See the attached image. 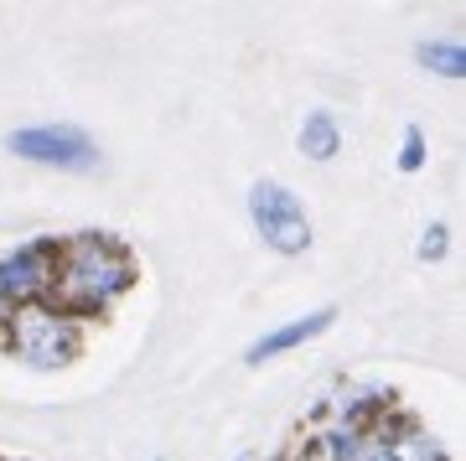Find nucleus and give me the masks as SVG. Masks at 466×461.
<instances>
[{
	"label": "nucleus",
	"instance_id": "obj_1",
	"mask_svg": "<svg viewBox=\"0 0 466 461\" xmlns=\"http://www.w3.org/2000/svg\"><path fill=\"white\" fill-rule=\"evenodd\" d=\"M135 285V254L109 233H78V239H57V264H52V291L67 316H99L109 312L125 291Z\"/></svg>",
	"mask_w": 466,
	"mask_h": 461
},
{
	"label": "nucleus",
	"instance_id": "obj_2",
	"mask_svg": "<svg viewBox=\"0 0 466 461\" xmlns=\"http://www.w3.org/2000/svg\"><path fill=\"white\" fill-rule=\"evenodd\" d=\"M5 347L11 358H21L26 368H63L78 358V316H67L57 301H16L5 312Z\"/></svg>",
	"mask_w": 466,
	"mask_h": 461
},
{
	"label": "nucleus",
	"instance_id": "obj_3",
	"mask_svg": "<svg viewBox=\"0 0 466 461\" xmlns=\"http://www.w3.org/2000/svg\"><path fill=\"white\" fill-rule=\"evenodd\" d=\"M5 150L21 156L32 166H47V171H73V177H88L99 171V146L84 125H67V119H42V125H21V130L5 135Z\"/></svg>",
	"mask_w": 466,
	"mask_h": 461
},
{
	"label": "nucleus",
	"instance_id": "obj_4",
	"mask_svg": "<svg viewBox=\"0 0 466 461\" xmlns=\"http://www.w3.org/2000/svg\"><path fill=\"white\" fill-rule=\"evenodd\" d=\"M249 223H254V233H259L275 254H285V260L306 254L311 239H317L300 192H296V187H285V181H275V177H259L249 187Z\"/></svg>",
	"mask_w": 466,
	"mask_h": 461
},
{
	"label": "nucleus",
	"instance_id": "obj_5",
	"mask_svg": "<svg viewBox=\"0 0 466 461\" xmlns=\"http://www.w3.org/2000/svg\"><path fill=\"white\" fill-rule=\"evenodd\" d=\"M52 264H57V239H26L11 254H0V291L5 301H42L52 291Z\"/></svg>",
	"mask_w": 466,
	"mask_h": 461
},
{
	"label": "nucleus",
	"instance_id": "obj_6",
	"mask_svg": "<svg viewBox=\"0 0 466 461\" xmlns=\"http://www.w3.org/2000/svg\"><path fill=\"white\" fill-rule=\"evenodd\" d=\"M300 461H400V456H394V446H389L383 430L332 420L327 430L311 435V446H306V456Z\"/></svg>",
	"mask_w": 466,
	"mask_h": 461
},
{
	"label": "nucleus",
	"instance_id": "obj_7",
	"mask_svg": "<svg viewBox=\"0 0 466 461\" xmlns=\"http://www.w3.org/2000/svg\"><path fill=\"white\" fill-rule=\"evenodd\" d=\"M337 322V312L332 306H321V312H306V316H296V322H285V327H275V332H265L259 343H249V353H244V363H269V358H285V353H296L300 343H311V337H321V332Z\"/></svg>",
	"mask_w": 466,
	"mask_h": 461
},
{
	"label": "nucleus",
	"instance_id": "obj_8",
	"mask_svg": "<svg viewBox=\"0 0 466 461\" xmlns=\"http://www.w3.org/2000/svg\"><path fill=\"white\" fill-rule=\"evenodd\" d=\"M296 150L306 156V161H337L342 156V125H337L332 109H311V115L300 119V130H296Z\"/></svg>",
	"mask_w": 466,
	"mask_h": 461
},
{
	"label": "nucleus",
	"instance_id": "obj_9",
	"mask_svg": "<svg viewBox=\"0 0 466 461\" xmlns=\"http://www.w3.org/2000/svg\"><path fill=\"white\" fill-rule=\"evenodd\" d=\"M415 63H420V73H435V78H446V83H461L466 78L461 36H425V42L415 47Z\"/></svg>",
	"mask_w": 466,
	"mask_h": 461
},
{
	"label": "nucleus",
	"instance_id": "obj_10",
	"mask_svg": "<svg viewBox=\"0 0 466 461\" xmlns=\"http://www.w3.org/2000/svg\"><path fill=\"white\" fill-rule=\"evenodd\" d=\"M383 435H389V446H394L400 461H451L446 451H441V441L425 435L420 425H383Z\"/></svg>",
	"mask_w": 466,
	"mask_h": 461
},
{
	"label": "nucleus",
	"instance_id": "obj_11",
	"mask_svg": "<svg viewBox=\"0 0 466 461\" xmlns=\"http://www.w3.org/2000/svg\"><path fill=\"white\" fill-rule=\"evenodd\" d=\"M425 161H431V140H425V130H420V125H404L400 150H394V166H400L404 177H415V171H425Z\"/></svg>",
	"mask_w": 466,
	"mask_h": 461
},
{
	"label": "nucleus",
	"instance_id": "obj_12",
	"mask_svg": "<svg viewBox=\"0 0 466 461\" xmlns=\"http://www.w3.org/2000/svg\"><path fill=\"white\" fill-rule=\"evenodd\" d=\"M446 249H451V229H446V223H431V229L420 233V249H415V254H420L425 264H435V260H446Z\"/></svg>",
	"mask_w": 466,
	"mask_h": 461
},
{
	"label": "nucleus",
	"instance_id": "obj_13",
	"mask_svg": "<svg viewBox=\"0 0 466 461\" xmlns=\"http://www.w3.org/2000/svg\"><path fill=\"white\" fill-rule=\"evenodd\" d=\"M5 312H11V301H5V291H0V327H5Z\"/></svg>",
	"mask_w": 466,
	"mask_h": 461
},
{
	"label": "nucleus",
	"instance_id": "obj_14",
	"mask_svg": "<svg viewBox=\"0 0 466 461\" xmlns=\"http://www.w3.org/2000/svg\"><path fill=\"white\" fill-rule=\"evenodd\" d=\"M233 461H249V456H233Z\"/></svg>",
	"mask_w": 466,
	"mask_h": 461
}]
</instances>
